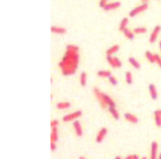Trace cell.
<instances>
[{
	"mask_svg": "<svg viewBox=\"0 0 161 159\" xmlns=\"http://www.w3.org/2000/svg\"><path fill=\"white\" fill-rule=\"evenodd\" d=\"M79 47L76 45H67L65 54L59 62V67L63 76H72L77 72L79 64Z\"/></svg>",
	"mask_w": 161,
	"mask_h": 159,
	"instance_id": "1",
	"label": "cell"
},
{
	"mask_svg": "<svg viewBox=\"0 0 161 159\" xmlns=\"http://www.w3.org/2000/svg\"><path fill=\"white\" fill-rule=\"evenodd\" d=\"M81 116H82V112L80 110H77V111H76V112H73V113L63 116L62 120H63L64 122H70V121L77 120L79 117H81Z\"/></svg>",
	"mask_w": 161,
	"mask_h": 159,
	"instance_id": "2",
	"label": "cell"
},
{
	"mask_svg": "<svg viewBox=\"0 0 161 159\" xmlns=\"http://www.w3.org/2000/svg\"><path fill=\"white\" fill-rule=\"evenodd\" d=\"M106 60L109 63V65H110L113 68H120L122 66V61L119 60L118 58H116V57L106 56Z\"/></svg>",
	"mask_w": 161,
	"mask_h": 159,
	"instance_id": "3",
	"label": "cell"
},
{
	"mask_svg": "<svg viewBox=\"0 0 161 159\" xmlns=\"http://www.w3.org/2000/svg\"><path fill=\"white\" fill-rule=\"evenodd\" d=\"M93 92H94V94L96 98L97 99V101L99 102L101 107L105 109V108H108V106L106 105V103H105V101H103V93H102L99 89H98L97 87H95L94 90H93Z\"/></svg>",
	"mask_w": 161,
	"mask_h": 159,
	"instance_id": "4",
	"label": "cell"
},
{
	"mask_svg": "<svg viewBox=\"0 0 161 159\" xmlns=\"http://www.w3.org/2000/svg\"><path fill=\"white\" fill-rule=\"evenodd\" d=\"M147 8H148V4L147 3H142L141 6H139L137 7L133 8L132 11L130 12L129 15L131 17H134V16H136V15H138L139 14L144 12L145 10H147Z\"/></svg>",
	"mask_w": 161,
	"mask_h": 159,
	"instance_id": "5",
	"label": "cell"
},
{
	"mask_svg": "<svg viewBox=\"0 0 161 159\" xmlns=\"http://www.w3.org/2000/svg\"><path fill=\"white\" fill-rule=\"evenodd\" d=\"M160 31H161V26L160 25H157L154 28V30L152 31V33H151V34H150L149 39L150 43H154V42L157 41V38H158V34L160 33Z\"/></svg>",
	"mask_w": 161,
	"mask_h": 159,
	"instance_id": "6",
	"label": "cell"
},
{
	"mask_svg": "<svg viewBox=\"0 0 161 159\" xmlns=\"http://www.w3.org/2000/svg\"><path fill=\"white\" fill-rule=\"evenodd\" d=\"M107 129L106 128H102L99 130V131L97 132V135L96 137V140L97 143H101L103 139H105V136L107 135Z\"/></svg>",
	"mask_w": 161,
	"mask_h": 159,
	"instance_id": "7",
	"label": "cell"
},
{
	"mask_svg": "<svg viewBox=\"0 0 161 159\" xmlns=\"http://www.w3.org/2000/svg\"><path fill=\"white\" fill-rule=\"evenodd\" d=\"M149 95L151 97L152 100H157L158 99V91H157V87L154 84H149Z\"/></svg>",
	"mask_w": 161,
	"mask_h": 159,
	"instance_id": "8",
	"label": "cell"
},
{
	"mask_svg": "<svg viewBox=\"0 0 161 159\" xmlns=\"http://www.w3.org/2000/svg\"><path fill=\"white\" fill-rule=\"evenodd\" d=\"M73 128H74L76 135L77 137H82V135H83V129H82L81 123L79 122V120L73 121Z\"/></svg>",
	"mask_w": 161,
	"mask_h": 159,
	"instance_id": "9",
	"label": "cell"
},
{
	"mask_svg": "<svg viewBox=\"0 0 161 159\" xmlns=\"http://www.w3.org/2000/svg\"><path fill=\"white\" fill-rule=\"evenodd\" d=\"M120 7H121V3L118 1H115V2H112V3H107L105 5V7H103V10H105V11H112V10L117 9Z\"/></svg>",
	"mask_w": 161,
	"mask_h": 159,
	"instance_id": "10",
	"label": "cell"
},
{
	"mask_svg": "<svg viewBox=\"0 0 161 159\" xmlns=\"http://www.w3.org/2000/svg\"><path fill=\"white\" fill-rule=\"evenodd\" d=\"M124 119L132 124H137L139 122V119L137 116H135L134 114L130 113H126L124 114Z\"/></svg>",
	"mask_w": 161,
	"mask_h": 159,
	"instance_id": "11",
	"label": "cell"
},
{
	"mask_svg": "<svg viewBox=\"0 0 161 159\" xmlns=\"http://www.w3.org/2000/svg\"><path fill=\"white\" fill-rule=\"evenodd\" d=\"M158 143L153 141L151 143V152H150V157L149 159H157L158 158Z\"/></svg>",
	"mask_w": 161,
	"mask_h": 159,
	"instance_id": "12",
	"label": "cell"
},
{
	"mask_svg": "<svg viewBox=\"0 0 161 159\" xmlns=\"http://www.w3.org/2000/svg\"><path fill=\"white\" fill-rule=\"evenodd\" d=\"M119 50H120V46L113 45L106 50V56H113L114 54H116V53L119 51Z\"/></svg>",
	"mask_w": 161,
	"mask_h": 159,
	"instance_id": "13",
	"label": "cell"
},
{
	"mask_svg": "<svg viewBox=\"0 0 161 159\" xmlns=\"http://www.w3.org/2000/svg\"><path fill=\"white\" fill-rule=\"evenodd\" d=\"M50 31H52L53 33L56 34H64L67 33V30L63 27H60V26H51Z\"/></svg>",
	"mask_w": 161,
	"mask_h": 159,
	"instance_id": "14",
	"label": "cell"
},
{
	"mask_svg": "<svg viewBox=\"0 0 161 159\" xmlns=\"http://www.w3.org/2000/svg\"><path fill=\"white\" fill-rule=\"evenodd\" d=\"M108 111H109V113H111V115L113 117L114 120H119V119H120V114H119L118 110L114 107V106H110V107H108Z\"/></svg>",
	"mask_w": 161,
	"mask_h": 159,
	"instance_id": "15",
	"label": "cell"
},
{
	"mask_svg": "<svg viewBox=\"0 0 161 159\" xmlns=\"http://www.w3.org/2000/svg\"><path fill=\"white\" fill-rule=\"evenodd\" d=\"M59 139V134H58V129L52 128L50 132V141L51 142H57Z\"/></svg>",
	"mask_w": 161,
	"mask_h": 159,
	"instance_id": "16",
	"label": "cell"
},
{
	"mask_svg": "<svg viewBox=\"0 0 161 159\" xmlns=\"http://www.w3.org/2000/svg\"><path fill=\"white\" fill-rule=\"evenodd\" d=\"M103 101H105V103H106L108 107H110V106H114V107H115V103H114V101L112 99V97L109 96L108 94H103Z\"/></svg>",
	"mask_w": 161,
	"mask_h": 159,
	"instance_id": "17",
	"label": "cell"
},
{
	"mask_svg": "<svg viewBox=\"0 0 161 159\" xmlns=\"http://www.w3.org/2000/svg\"><path fill=\"white\" fill-rule=\"evenodd\" d=\"M129 62H130V64H131L135 69H139L141 68V64H139V62L135 59V58L133 57H130L129 59H128Z\"/></svg>",
	"mask_w": 161,
	"mask_h": 159,
	"instance_id": "18",
	"label": "cell"
},
{
	"mask_svg": "<svg viewBox=\"0 0 161 159\" xmlns=\"http://www.w3.org/2000/svg\"><path fill=\"white\" fill-rule=\"evenodd\" d=\"M71 106L70 103L69 102H59L56 104V107L59 110H67Z\"/></svg>",
	"mask_w": 161,
	"mask_h": 159,
	"instance_id": "19",
	"label": "cell"
},
{
	"mask_svg": "<svg viewBox=\"0 0 161 159\" xmlns=\"http://www.w3.org/2000/svg\"><path fill=\"white\" fill-rule=\"evenodd\" d=\"M79 82H80V86L85 87L86 86V82H87V75L86 72H81L80 77H79Z\"/></svg>",
	"mask_w": 161,
	"mask_h": 159,
	"instance_id": "20",
	"label": "cell"
},
{
	"mask_svg": "<svg viewBox=\"0 0 161 159\" xmlns=\"http://www.w3.org/2000/svg\"><path fill=\"white\" fill-rule=\"evenodd\" d=\"M97 76L102 78H109L112 76V73L109 70H99L97 72Z\"/></svg>",
	"mask_w": 161,
	"mask_h": 159,
	"instance_id": "21",
	"label": "cell"
},
{
	"mask_svg": "<svg viewBox=\"0 0 161 159\" xmlns=\"http://www.w3.org/2000/svg\"><path fill=\"white\" fill-rule=\"evenodd\" d=\"M123 34H124V36L126 37V38H128L129 40H133L134 39V33L133 31H132L131 30H129L128 28H126V29H124L123 30Z\"/></svg>",
	"mask_w": 161,
	"mask_h": 159,
	"instance_id": "22",
	"label": "cell"
},
{
	"mask_svg": "<svg viewBox=\"0 0 161 159\" xmlns=\"http://www.w3.org/2000/svg\"><path fill=\"white\" fill-rule=\"evenodd\" d=\"M128 23H129V19L127 17H124L120 23V25H119V30L123 31L124 29L127 28V25H128Z\"/></svg>",
	"mask_w": 161,
	"mask_h": 159,
	"instance_id": "23",
	"label": "cell"
},
{
	"mask_svg": "<svg viewBox=\"0 0 161 159\" xmlns=\"http://www.w3.org/2000/svg\"><path fill=\"white\" fill-rule=\"evenodd\" d=\"M145 57H146V59L148 60L149 62L150 63H155V54L150 51H146L145 52Z\"/></svg>",
	"mask_w": 161,
	"mask_h": 159,
	"instance_id": "24",
	"label": "cell"
},
{
	"mask_svg": "<svg viewBox=\"0 0 161 159\" xmlns=\"http://www.w3.org/2000/svg\"><path fill=\"white\" fill-rule=\"evenodd\" d=\"M125 80H126V83L128 84H132V83H133V77H132V72H130V71H126L125 72Z\"/></svg>",
	"mask_w": 161,
	"mask_h": 159,
	"instance_id": "25",
	"label": "cell"
},
{
	"mask_svg": "<svg viewBox=\"0 0 161 159\" xmlns=\"http://www.w3.org/2000/svg\"><path fill=\"white\" fill-rule=\"evenodd\" d=\"M133 33L136 34H142V33H147V29L145 27H137L133 30Z\"/></svg>",
	"mask_w": 161,
	"mask_h": 159,
	"instance_id": "26",
	"label": "cell"
},
{
	"mask_svg": "<svg viewBox=\"0 0 161 159\" xmlns=\"http://www.w3.org/2000/svg\"><path fill=\"white\" fill-rule=\"evenodd\" d=\"M108 80L109 82H110V84H112V86H117L118 84V81H117V78L115 77H113V76H111L110 77L108 78Z\"/></svg>",
	"mask_w": 161,
	"mask_h": 159,
	"instance_id": "27",
	"label": "cell"
},
{
	"mask_svg": "<svg viewBox=\"0 0 161 159\" xmlns=\"http://www.w3.org/2000/svg\"><path fill=\"white\" fill-rule=\"evenodd\" d=\"M154 120H155V123L157 125V127H161V116L154 115Z\"/></svg>",
	"mask_w": 161,
	"mask_h": 159,
	"instance_id": "28",
	"label": "cell"
},
{
	"mask_svg": "<svg viewBox=\"0 0 161 159\" xmlns=\"http://www.w3.org/2000/svg\"><path fill=\"white\" fill-rule=\"evenodd\" d=\"M155 63H157L158 67L161 68V57L158 54H155Z\"/></svg>",
	"mask_w": 161,
	"mask_h": 159,
	"instance_id": "29",
	"label": "cell"
},
{
	"mask_svg": "<svg viewBox=\"0 0 161 159\" xmlns=\"http://www.w3.org/2000/svg\"><path fill=\"white\" fill-rule=\"evenodd\" d=\"M59 125V120H51V122H50V127H51V129L52 128H57Z\"/></svg>",
	"mask_w": 161,
	"mask_h": 159,
	"instance_id": "30",
	"label": "cell"
},
{
	"mask_svg": "<svg viewBox=\"0 0 161 159\" xmlns=\"http://www.w3.org/2000/svg\"><path fill=\"white\" fill-rule=\"evenodd\" d=\"M107 1H108V0H100V1H99V6L102 8H103L105 7V5L107 4Z\"/></svg>",
	"mask_w": 161,
	"mask_h": 159,
	"instance_id": "31",
	"label": "cell"
},
{
	"mask_svg": "<svg viewBox=\"0 0 161 159\" xmlns=\"http://www.w3.org/2000/svg\"><path fill=\"white\" fill-rule=\"evenodd\" d=\"M57 149V146L55 142H51L50 143V150L51 151H55Z\"/></svg>",
	"mask_w": 161,
	"mask_h": 159,
	"instance_id": "32",
	"label": "cell"
},
{
	"mask_svg": "<svg viewBox=\"0 0 161 159\" xmlns=\"http://www.w3.org/2000/svg\"><path fill=\"white\" fill-rule=\"evenodd\" d=\"M154 115H159L161 116V109H158L154 112Z\"/></svg>",
	"mask_w": 161,
	"mask_h": 159,
	"instance_id": "33",
	"label": "cell"
},
{
	"mask_svg": "<svg viewBox=\"0 0 161 159\" xmlns=\"http://www.w3.org/2000/svg\"><path fill=\"white\" fill-rule=\"evenodd\" d=\"M124 159H133V155H129V156H127Z\"/></svg>",
	"mask_w": 161,
	"mask_h": 159,
	"instance_id": "34",
	"label": "cell"
},
{
	"mask_svg": "<svg viewBox=\"0 0 161 159\" xmlns=\"http://www.w3.org/2000/svg\"><path fill=\"white\" fill-rule=\"evenodd\" d=\"M133 159H141V158L139 157L138 155H136V154H135V155H133Z\"/></svg>",
	"mask_w": 161,
	"mask_h": 159,
	"instance_id": "35",
	"label": "cell"
},
{
	"mask_svg": "<svg viewBox=\"0 0 161 159\" xmlns=\"http://www.w3.org/2000/svg\"><path fill=\"white\" fill-rule=\"evenodd\" d=\"M79 159H86V158L85 156H79Z\"/></svg>",
	"mask_w": 161,
	"mask_h": 159,
	"instance_id": "36",
	"label": "cell"
},
{
	"mask_svg": "<svg viewBox=\"0 0 161 159\" xmlns=\"http://www.w3.org/2000/svg\"><path fill=\"white\" fill-rule=\"evenodd\" d=\"M158 159H161V153L158 155Z\"/></svg>",
	"mask_w": 161,
	"mask_h": 159,
	"instance_id": "37",
	"label": "cell"
},
{
	"mask_svg": "<svg viewBox=\"0 0 161 159\" xmlns=\"http://www.w3.org/2000/svg\"><path fill=\"white\" fill-rule=\"evenodd\" d=\"M114 159H122V158H121V156H115Z\"/></svg>",
	"mask_w": 161,
	"mask_h": 159,
	"instance_id": "38",
	"label": "cell"
},
{
	"mask_svg": "<svg viewBox=\"0 0 161 159\" xmlns=\"http://www.w3.org/2000/svg\"><path fill=\"white\" fill-rule=\"evenodd\" d=\"M141 1H142V3H147L148 0H141Z\"/></svg>",
	"mask_w": 161,
	"mask_h": 159,
	"instance_id": "39",
	"label": "cell"
},
{
	"mask_svg": "<svg viewBox=\"0 0 161 159\" xmlns=\"http://www.w3.org/2000/svg\"><path fill=\"white\" fill-rule=\"evenodd\" d=\"M141 159H148V158H147L146 156H144V157H142V158H141Z\"/></svg>",
	"mask_w": 161,
	"mask_h": 159,
	"instance_id": "40",
	"label": "cell"
},
{
	"mask_svg": "<svg viewBox=\"0 0 161 159\" xmlns=\"http://www.w3.org/2000/svg\"><path fill=\"white\" fill-rule=\"evenodd\" d=\"M159 47H160V50H161V41L159 42Z\"/></svg>",
	"mask_w": 161,
	"mask_h": 159,
	"instance_id": "41",
	"label": "cell"
}]
</instances>
